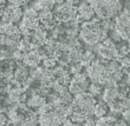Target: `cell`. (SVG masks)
I'll use <instances>...</instances> for the list:
<instances>
[{
  "mask_svg": "<svg viewBox=\"0 0 130 126\" xmlns=\"http://www.w3.org/2000/svg\"><path fill=\"white\" fill-rule=\"evenodd\" d=\"M95 102L96 97L90 95L88 92L75 94L67 108V117L73 124H83L87 118L94 116Z\"/></svg>",
  "mask_w": 130,
  "mask_h": 126,
  "instance_id": "obj_1",
  "label": "cell"
},
{
  "mask_svg": "<svg viewBox=\"0 0 130 126\" xmlns=\"http://www.w3.org/2000/svg\"><path fill=\"white\" fill-rule=\"evenodd\" d=\"M78 34L81 41L87 45L95 46L107 38L108 31L104 27L103 21L94 16L91 20L81 23Z\"/></svg>",
  "mask_w": 130,
  "mask_h": 126,
  "instance_id": "obj_2",
  "label": "cell"
},
{
  "mask_svg": "<svg viewBox=\"0 0 130 126\" xmlns=\"http://www.w3.org/2000/svg\"><path fill=\"white\" fill-rule=\"evenodd\" d=\"M67 117V107L58 102L46 103L38 111V124L40 125H61Z\"/></svg>",
  "mask_w": 130,
  "mask_h": 126,
  "instance_id": "obj_3",
  "label": "cell"
},
{
  "mask_svg": "<svg viewBox=\"0 0 130 126\" xmlns=\"http://www.w3.org/2000/svg\"><path fill=\"white\" fill-rule=\"evenodd\" d=\"M99 20L114 18L123 9L122 0H88Z\"/></svg>",
  "mask_w": 130,
  "mask_h": 126,
  "instance_id": "obj_4",
  "label": "cell"
},
{
  "mask_svg": "<svg viewBox=\"0 0 130 126\" xmlns=\"http://www.w3.org/2000/svg\"><path fill=\"white\" fill-rule=\"evenodd\" d=\"M87 69V76L90 81L102 84L103 86H113L117 85L115 81L112 80L110 72L107 71L104 59H95L86 67Z\"/></svg>",
  "mask_w": 130,
  "mask_h": 126,
  "instance_id": "obj_5",
  "label": "cell"
},
{
  "mask_svg": "<svg viewBox=\"0 0 130 126\" xmlns=\"http://www.w3.org/2000/svg\"><path fill=\"white\" fill-rule=\"evenodd\" d=\"M31 80H32V78L30 76V69L22 61H16V65L13 71L10 84L22 88L25 92L29 88Z\"/></svg>",
  "mask_w": 130,
  "mask_h": 126,
  "instance_id": "obj_6",
  "label": "cell"
},
{
  "mask_svg": "<svg viewBox=\"0 0 130 126\" xmlns=\"http://www.w3.org/2000/svg\"><path fill=\"white\" fill-rule=\"evenodd\" d=\"M53 14H54L55 18L57 22L64 23L69 22V21L75 20L76 16V6L70 4L69 1L64 0V1L59 2V4H55L52 9Z\"/></svg>",
  "mask_w": 130,
  "mask_h": 126,
  "instance_id": "obj_7",
  "label": "cell"
},
{
  "mask_svg": "<svg viewBox=\"0 0 130 126\" xmlns=\"http://www.w3.org/2000/svg\"><path fill=\"white\" fill-rule=\"evenodd\" d=\"M23 16V9L20 5L7 2L6 7L4 8L0 16L1 24H16L21 21Z\"/></svg>",
  "mask_w": 130,
  "mask_h": 126,
  "instance_id": "obj_8",
  "label": "cell"
},
{
  "mask_svg": "<svg viewBox=\"0 0 130 126\" xmlns=\"http://www.w3.org/2000/svg\"><path fill=\"white\" fill-rule=\"evenodd\" d=\"M39 18H38V11L34 8H27L25 11H23V16L21 18V25L20 31L23 34H27L30 31H32L33 29H36L37 27H39Z\"/></svg>",
  "mask_w": 130,
  "mask_h": 126,
  "instance_id": "obj_9",
  "label": "cell"
},
{
  "mask_svg": "<svg viewBox=\"0 0 130 126\" xmlns=\"http://www.w3.org/2000/svg\"><path fill=\"white\" fill-rule=\"evenodd\" d=\"M90 84V79L88 78L87 73L85 72H78L71 76V80H70L69 85H67V90L72 93V94H79V93L87 92L88 87Z\"/></svg>",
  "mask_w": 130,
  "mask_h": 126,
  "instance_id": "obj_10",
  "label": "cell"
},
{
  "mask_svg": "<svg viewBox=\"0 0 130 126\" xmlns=\"http://www.w3.org/2000/svg\"><path fill=\"white\" fill-rule=\"evenodd\" d=\"M114 29L123 40L129 39V8H123L114 17Z\"/></svg>",
  "mask_w": 130,
  "mask_h": 126,
  "instance_id": "obj_11",
  "label": "cell"
},
{
  "mask_svg": "<svg viewBox=\"0 0 130 126\" xmlns=\"http://www.w3.org/2000/svg\"><path fill=\"white\" fill-rule=\"evenodd\" d=\"M97 53H98L99 57L104 60H117L118 59V49H117V44L110 39L105 38L102 43L98 44L97 47Z\"/></svg>",
  "mask_w": 130,
  "mask_h": 126,
  "instance_id": "obj_12",
  "label": "cell"
},
{
  "mask_svg": "<svg viewBox=\"0 0 130 126\" xmlns=\"http://www.w3.org/2000/svg\"><path fill=\"white\" fill-rule=\"evenodd\" d=\"M95 16V11L94 8L91 7V5L89 4V1H85V2H80L76 6V16L75 20L79 23H83L86 21L91 20Z\"/></svg>",
  "mask_w": 130,
  "mask_h": 126,
  "instance_id": "obj_13",
  "label": "cell"
},
{
  "mask_svg": "<svg viewBox=\"0 0 130 126\" xmlns=\"http://www.w3.org/2000/svg\"><path fill=\"white\" fill-rule=\"evenodd\" d=\"M38 18H39V24L46 29L47 31H50L55 25L57 24V20L55 18L54 14L52 10H40L38 11Z\"/></svg>",
  "mask_w": 130,
  "mask_h": 126,
  "instance_id": "obj_14",
  "label": "cell"
},
{
  "mask_svg": "<svg viewBox=\"0 0 130 126\" xmlns=\"http://www.w3.org/2000/svg\"><path fill=\"white\" fill-rule=\"evenodd\" d=\"M27 34H29L30 39H31V43H32V45L34 46V48L41 46L48 38V31L46 29H43L41 25L37 27L36 29L30 31Z\"/></svg>",
  "mask_w": 130,
  "mask_h": 126,
  "instance_id": "obj_15",
  "label": "cell"
},
{
  "mask_svg": "<svg viewBox=\"0 0 130 126\" xmlns=\"http://www.w3.org/2000/svg\"><path fill=\"white\" fill-rule=\"evenodd\" d=\"M107 106H108V109H110V110L121 114L122 111L129 109V107H130L129 95H121V96L118 97V99L114 100L113 102L108 103Z\"/></svg>",
  "mask_w": 130,
  "mask_h": 126,
  "instance_id": "obj_16",
  "label": "cell"
},
{
  "mask_svg": "<svg viewBox=\"0 0 130 126\" xmlns=\"http://www.w3.org/2000/svg\"><path fill=\"white\" fill-rule=\"evenodd\" d=\"M83 45H75V46H70L67 48V54H69V65L75 64V63H81L83 54Z\"/></svg>",
  "mask_w": 130,
  "mask_h": 126,
  "instance_id": "obj_17",
  "label": "cell"
},
{
  "mask_svg": "<svg viewBox=\"0 0 130 126\" xmlns=\"http://www.w3.org/2000/svg\"><path fill=\"white\" fill-rule=\"evenodd\" d=\"M22 62L26 65L27 68H36L40 64L41 62V57L39 56V54L36 52V49L29 51V52L24 53L22 57Z\"/></svg>",
  "mask_w": 130,
  "mask_h": 126,
  "instance_id": "obj_18",
  "label": "cell"
},
{
  "mask_svg": "<svg viewBox=\"0 0 130 126\" xmlns=\"http://www.w3.org/2000/svg\"><path fill=\"white\" fill-rule=\"evenodd\" d=\"M108 111H110V109H108L107 103H106L103 99L98 100V101L96 100L95 106H94V117H96V118L103 117V116H105Z\"/></svg>",
  "mask_w": 130,
  "mask_h": 126,
  "instance_id": "obj_19",
  "label": "cell"
},
{
  "mask_svg": "<svg viewBox=\"0 0 130 126\" xmlns=\"http://www.w3.org/2000/svg\"><path fill=\"white\" fill-rule=\"evenodd\" d=\"M53 0H34L32 8H34L37 11L40 10H52L54 7Z\"/></svg>",
  "mask_w": 130,
  "mask_h": 126,
  "instance_id": "obj_20",
  "label": "cell"
},
{
  "mask_svg": "<svg viewBox=\"0 0 130 126\" xmlns=\"http://www.w3.org/2000/svg\"><path fill=\"white\" fill-rule=\"evenodd\" d=\"M88 93L90 95H92L94 97H98L102 95L103 93V85L98 83H94V81H90L89 87H88Z\"/></svg>",
  "mask_w": 130,
  "mask_h": 126,
  "instance_id": "obj_21",
  "label": "cell"
},
{
  "mask_svg": "<svg viewBox=\"0 0 130 126\" xmlns=\"http://www.w3.org/2000/svg\"><path fill=\"white\" fill-rule=\"evenodd\" d=\"M117 49H118V59L122 56L129 55V45L128 40H121L117 43Z\"/></svg>",
  "mask_w": 130,
  "mask_h": 126,
  "instance_id": "obj_22",
  "label": "cell"
},
{
  "mask_svg": "<svg viewBox=\"0 0 130 126\" xmlns=\"http://www.w3.org/2000/svg\"><path fill=\"white\" fill-rule=\"evenodd\" d=\"M96 59V55H95L94 52L91 51H83V54H82V60H81V64L83 65V68H86L88 64H89L91 61Z\"/></svg>",
  "mask_w": 130,
  "mask_h": 126,
  "instance_id": "obj_23",
  "label": "cell"
},
{
  "mask_svg": "<svg viewBox=\"0 0 130 126\" xmlns=\"http://www.w3.org/2000/svg\"><path fill=\"white\" fill-rule=\"evenodd\" d=\"M71 76H72V74L70 73L69 71H67V72H65V73L61 74L59 77H57V78L55 79V81H56V83H58L59 85L64 86V87H67L70 80H71Z\"/></svg>",
  "mask_w": 130,
  "mask_h": 126,
  "instance_id": "obj_24",
  "label": "cell"
},
{
  "mask_svg": "<svg viewBox=\"0 0 130 126\" xmlns=\"http://www.w3.org/2000/svg\"><path fill=\"white\" fill-rule=\"evenodd\" d=\"M40 63L43 68H46V69H53V68L57 64V61H56V59H54V57H43Z\"/></svg>",
  "mask_w": 130,
  "mask_h": 126,
  "instance_id": "obj_25",
  "label": "cell"
},
{
  "mask_svg": "<svg viewBox=\"0 0 130 126\" xmlns=\"http://www.w3.org/2000/svg\"><path fill=\"white\" fill-rule=\"evenodd\" d=\"M118 61H119L120 65H121V68L123 70H129V67H130V60H129V56L128 55H126V56H122V57H119V59H117Z\"/></svg>",
  "mask_w": 130,
  "mask_h": 126,
  "instance_id": "obj_26",
  "label": "cell"
},
{
  "mask_svg": "<svg viewBox=\"0 0 130 126\" xmlns=\"http://www.w3.org/2000/svg\"><path fill=\"white\" fill-rule=\"evenodd\" d=\"M7 2H10V4H15V5H20V6H22V5H25L27 4V2L32 1V0H6Z\"/></svg>",
  "mask_w": 130,
  "mask_h": 126,
  "instance_id": "obj_27",
  "label": "cell"
},
{
  "mask_svg": "<svg viewBox=\"0 0 130 126\" xmlns=\"http://www.w3.org/2000/svg\"><path fill=\"white\" fill-rule=\"evenodd\" d=\"M6 5H7L6 0H0V16H1V13L4 10V8L6 7Z\"/></svg>",
  "mask_w": 130,
  "mask_h": 126,
  "instance_id": "obj_28",
  "label": "cell"
},
{
  "mask_svg": "<svg viewBox=\"0 0 130 126\" xmlns=\"http://www.w3.org/2000/svg\"><path fill=\"white\" fill-rule=\"evenodd\" d=\"M62 1H64V0H53L54 4H59V2H62Z\"/></svg>",
  "mask_w": 130,
  "mask_h": 126,
  "instance_id": "obj_29",
  "label": "cell"
}]
</instances>
